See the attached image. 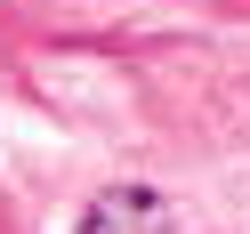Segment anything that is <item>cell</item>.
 Instances as JSON below:
<instances>
[{
	"label": "cell",
	"mask_w": 250,
	"mask_h": 234,
	"mask_svg": "<svg viewBox=\"0 0 250 234\" xmlns=\"http://www.w3.org/2000/svg\"><path fill=\"white\" fill-rule=\"evenodd\" d=\"M81 234H169V202L146 194V186H113V194L89 202Z\"/></svg>",
	"instance_id": "cell-1"
}]
</instances>
